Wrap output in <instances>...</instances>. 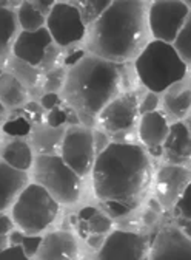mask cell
<instances>
[{"label": "cell", "mask_w": 191, "mask_h": 260, "mask_svg": "<svg viewBox=\"0 0 191 260\" xmlns=\"http://www.w3.org/2000/svg\"><path fill=\"white\" fill-rule=\"evenodd\" d=\"M11 230H13V221H11V218L7 217V215H4V214H0V236L7 237Z\"/></svg>", "instance_id": "40"}, {"label": "cell", "mask_w": 191, "mask_h": 260, "mask_svg": "<svg viewBox=\"0 0 191 260\" xmlns=\"http://www.w3.org/2000/svg\"><path fill=\"white\" fill-rule=\"evenodd\" d=\"M147 252V237L131 231H114L101 246L98 260H144Z\"/></svg>", "instance_id": "10"}, {"label": "cell", "mask_w": 191, "mask_h": 260, "mask_svg": "<svg viewBox=\"0 0 191 260\" xmlns=\"http://www.w3.org/2000/svg\"><path fill=\"white\" fill-rule=\"evenodd\" d=\"M34 180L57 203L73 205L80 197V177L57 155H39L36 158Z\"/></svg>", "instance_id": "6"}, {"label": "cell", "mask_w": 191, "mask_h": 260, "mask_svg": "<svg viewBox=\"0 0 191 260\" xmlns=\"http://www.w3.org/2000/svg\"><path fill=\"white\" fill-rule=\"evenodd\" d=\"M186 127H188V130H189V134H191V116L188 118V122H186Z\"/></svg>", "instance_id": "46"}, {"label": "cell", "mask_w": 191, "mask_h": 260, "mask_svg": "<svg viewBox=\"0 0 191 260\" xmlns=\"http://www.w3.org/2000/svg\"><path fill=\"white\" fill-rule=\"evenodd\" d=\"M156 218H157L156 211L148 209V211L145 212V215H144V223H145V224H153V223L156 221Z\"/></svg>", "instance_id": "42"}, {"label": "cell", "mask_w": 191, "mask_h": 260, "mask_svg": "<svg viewBox=\"0 0 191 260\" xmlns=\"http://www.w3.org/2000/svg\"><path fill=\"white\" fill-rule=\"evenodd\" d=\"M59 56H60L59 50H56L54 47L50 45L48 50H46V53H45V57H43V60H42V63H40V67H42L43 70L53 69V65L59 60Z\"/></svg>", "instance_id": "37"}, {"label": "cell", "mask_w": 191, "mask_h": 260, "mask_svg": "<svg viewBox=\"0 0 191 260\" xmlns=\"http://www.w3.org/2000/svg\"><path fill=\"white\" fill-rule=\"evenodd\" d=\"M42 240L43 239L39 236H29V234L22 233V231H13L11 236L8 237L10 246H20L29 258L37 255L39 248L42 245Z\"/></svg>", "instance_id": "28"}, {"label": "cell", "mask_w": 191, "mask_h": 260, "mask_svg": "<svg viewBox=\"0 0 191 260\" xmlns=\"http://www.w3.org/2000/svg\"><path fill=\"white\" fill-rule=\"evenodd\" d=\"M165 109L176 118H183L191 110V88L171 90L165 96Z\"/></svg>", "instance_id": "23"}, {"label": "cell", "mask_w": 191, "mask_h": 260, "mask_svg": "<svg viewBox=\"0 0 191 260\" xmlns=\"http://www.w3.org/2000/svg\"><path fill=\"white\" fill-rule=\"evenodd\" d=\"M48 125L53 128H59L65 122H68V116H67V110H63L60 107H56L54 110H51L46 116Z\"/></svg>", "instance_id": "33"}, {"label": "cell", "mask_w": 191, "mask_h": 260, "mask_svg": "<svg viewBox=\"0 0 191 260\" xmlns=\"http://www.w3.org/2000/svg\"><path fill=\"white\" fill-rule=\"evenodd\" d=\"M119 65L98 56L83 57L70 69L65 81V98L86 124L114 100L120 90Z\"/></svg>", "instance_id": "3"}, {"label": "cell", "mask_w": 191, "mask_h": 260, "mask_svg": "<svg viewBox=\"0 0 191 260\" xmlns=\"http://www.w3.org/2000/svg\"><path fill=\"white\" fill-rule=\"evenodd\" d=\"M139 116V101L136 93L120 94L101 112L99 121L108 134H119L134 127Z\"/></svg>", "instance_id": "11"}, {"label": "cell", "mask_w": 191, "mask_h": 260, "mask_svg": "<svg viewBox=\"0 0 191 260\" xmlns=\"http://www.w3.org/2000/svg\"><path fill=\"white\" fill-rule=\"evenodd\" d=\"M60 158L79 177L89 174L96 161L94 138L91 130L82 127L68 128L60 146Z\"/></svg>", "instance_id": "7"}, {"label": "cell", "mask_w": 191, "mask_h": 260, "mask_svg": "<svg viewBox=\"0 0 191 260\" xmlns=\"http://www.w3.org/2000/svg\"><path fill=\"white\" fill-rule=\"evenodd\" d=\"M91 172L94 193L113 217L133 211L153 177L147 152L133 143H111L96 156Z\"/></svg>", "instance_id": "1"}, {"label": "cell", "mask_w": 191, "mask_h": 260, "mask_svg": "<svg viewBox=\"0 0 191 260\" xmlns=\"http://www.w3.org/2000/svg\"><path fill=\"white\" fill-rule=\"evenodd\" d=\"M60 104V100L56 93H45L42 96V107L46 110H54Z\"/></svg>", "instance_id": "39"}, {"label": "cell", "mask_w": 191, "mask_h": 260, "mask_svg": "<svg viewBox=\"0 0 191 260\" xmlns=\"http://www.w3.org/2000/svg\"><path fill=\"white\" fill-rule=\"evenodd\" d=\"M157 106H159V98H157V94L153 93V91H150L148 94H145L144 101L139 104V113L145 115V113H150V112H156Z\"/></svg>", "instance_id": "35"}, {"label": "cell", "mask_w": 191, "mask_h": 260, "mask_svg": "<svg viewBox=\"0 0 191 260\" xmlns=\"http://www.w3.org/2000/svg\"><path fill=\"white\" fill-rule=\"evenodd\" d=\"M113 228V221L108 215L102 214L96 208H83L77 215V231L82 239H89L92 236L104 237Z\"/></svg>", "instance_id": "19"}, {"label": "cell", "mask_w": 191, "mask_h": 260, "mask_svg": "<svg viewBox=\"0 0 191 260\" xmlns=\"http://www.w3.org/2000/svg\"><path fill=\"white\" fill-rule=\"evenodd\" d=\"M16 32V16L10 8L0 10V54H5Z\"/></svg>", "instance_id": "26"}, {"label": "cell", "mask_w": 191, "mask_h": 260, "mask_svg": "<svg viewBox=\"0 0 191 260\" xmlns=\"http://www.w3.org/2000/svg\"><path fill=\"white\" fill-rule=\"evenodd\" d=\"M174 50L185 63H191V13L188 14L182 29L174 41Z\"/></svg>", "instance_id": "29"}, {"label": "cell", "mask_w": 191, "mask_h": 260, "mask_svg": "<svg viewBox=\"0 0 191 260\" xmlns=\"http://www.w3.org/2000/svg\"><path fill=\"white\" fill-rule=\"evenodd\" d=\"M23 116L29 121V122H34V124H40L43 121V112L42 107L37 106L36 103H29L25 106L23 109Z\"/></svg>", "instance_id": "34"}, {"label": "cell", "mask_w": 191, "mask_h": 260, "mask_svg": "<svg viewBox=\"0 0 191 260\" xmlns=\"http://www.w3.org/2000/svg\"><path fill=\"white\" fill-rule=\"evenodd\" d=\"M162 149L165 158L176 166L191 161V134L186 124L176 122L170 127L168 137Z\"/></svg>", "instance_id": "17"}, {"label": "cell", "mask_w": 191, "mask_h": 260, "mask_svg": "<svg viewBox=\"0 0 191 260\" xmlns=\"http://www.w3.org/2000/svg\"><path fill=\"white\" fill-rule=\"evenodd\" d=\"M63 137H65V130L62 127L53 128V127H36L33 132V144L34 149L40 155H54L57 150H60Z\"/></svg>", "instance_id": "20"}, {"label": "cell", "mask_w": 191, "mask_h": 260, "mask_svg": "<svg viewBox=\"0 0 191 260\" xmlns=\"http://www.w3.org/2000/svg\"><path fill=\"white\" fill-rule=\"evenodd\" d=\"M29 128H31V124L23 115L11 116L10 121L5 122L4 127H2L4 134H7L10 137H25V135L29 134Z\"/></svg>", "instance_id": "30"}, {"label": "cell", "mask_w": 191, "mask_h": 260, "mask_svg": "<svg viewBox=\"0 0 191 260\" xmlns=\"http://www.w3.org/2000/svg\"><path fill=\"white\" fill-rule=\"evenodd\" d=\"M4 161L16 171L26 172L33 165V152L29 146L22 140H14L4 147Z\"/></svg>", "instance_id": "21"}, {"label": "cell", "mask_w": 191, "mask_h": 260, "mask_svg": "<svg viewBox=\"0 0 191 260\" xmlns=\"http://www.w3.org/2000/svg\"><path fill=\"white\" fill-rule=\"evenodd\" d=\"M189 181L191 174L188 169L176 165L164 166L159 171L156 180V195L159 203L165 208L176 206Z\"/></svg>", "instance_id": "13"}, {"label": "cell", "mask_w": 191, "mask_h": 260, "mask_svg": "<svg viewBox=\"0 0 191 260\" xmlns=\"http://www.w3.org/2000/svg\"><path fill=\"white\" fill-rule=\"evenodd\" d=\"M51 35L46 28L37 31H22L14 42V56L29 65H40L48 47L51 45Z\"/></svg>", "instance_id": "14"}, {"label": "cell", "mask_w": 191, "mask_h": 260, "mask_svg": "<svg viewBox=\"0 0 191 260\" xmlns=\"http://www.w3.org/2000/svg\"><path fill=\"white\" fill-rule=\"evenodd\" d=\"M65 81H67V76H65V72L62 69H54L51 70L48 75H46V79H45V90L48 93H54L56 90H59L60 87L65 85Z\"/></svg>", "instance_id": "31"}, {"label": "cell", "mask_w": 191, "mask_h": 260, "mask_svg": "<svg viewBox=\"0 0 191 260\" xmlns=\"http://www.w3.org/2000/svg\"><path fill=\"white\" fill-rule=\"evenodd\" d=\"M189 10L186 4L170 0V2H154L148 11V26L156 41L171 44L176 41L182 29Z\"/></svg>", "instance_id": "8"}, {"label": "cell", "mask_w": 191, "mask_h": 260, "mask_svg": "<svg viewBox=\"0 0 191 260\" xmlns=\"http://www.w3.org/2000/svg\"><path fill=\"white\" fill-rule=\"evenodd\" d=\"M179 223V228H180V231L188 237L191 239V218H183V217H179L177 220Z\"/></svg>", "instance_id": "41"}, {"label": "cell", "mask_w": 191, "mask_h": 260, "mask_svg": "<svg viewBox=\"0 0 191 260\" xmlns=\"http://www.w3.org/2000/svg\"><path fill=\"white\" fill-rule=\"evenodd\" d=\"M7 2H4V0H0V10H2V8H7Z\"/></svg>", "instance_id": "45"}, {"label": "cell", "mask_w": 191, "mask_h": 260, "mask_svg": "<svg viewBox=\"0 0 191 260\" xmlns=\"http://www.w3.org/2000/svg\"><path fill=\"white\" fill-rule=\"evenodd\" d=\"M73 7H76L82 16V20L86 25H92L96 20H98L111 5L110 0H83V2H77V4H71Z\"/></svg>", "instance_id": "24"}, {"label": "cell", "mask_w": 191, "mask_h": 260, "mask_svg": "<svg viewBox=\"0 0 191 260\" xmlns=\"http://www.w3.org/2000/svg\"><path fill=\"white\" fill-rule=\"evenodd\" d=\"M26 100V90L11 73L0 75V103L8 107H17Z\"/></svg>", "instance_id": "22"}, {"label": "cell", "mask_w": 191, "mask_h": 260, "mask_svg": "<svg viewBox=\"0 0 191 260\" xmlns=\"http://www.w3.org/2000/svg\"><path fill=\"white\" fill-rule=\"evenodd\" d=\"M10 69L11 75L16 76L23 87H34L39 82V72L33 65H29L20 59H13L10 62Z\"/></svg>", "instance_id": "27"}, {"label": "cell", "mask_w": 191, "mask_h": 260, "mask_svg": "<svg viewBox=\"0 0 191 260\" xmlns=\"http://www.w3.org/2000/svg\"><path fill=\"white\" fill-rule=\"evenodd\" d=\"M28 186V175L0 161V214L8 209Z\"/></svg>", "instance_id": "18"}, {"label": "cell", "mask_w": 191, "mask_h": 260, "mask_svg": "<svg viewBox=\"0 0 191 260\" xmlns=\"http://www.w3.org/2000/svg\"><path fill=\"white\" fill-rule=\"evenodd\" d=\"M4 122H5V107L0 103V127H4Z\"/></svg>", "instance_id": "44"}, {"label": "cell", "mask_w": 191, "mask_h": 260, "mask_svg": "<svg viewBox=\"0 0 191 260\" xmlns=\"http://www.w3.org/2000/svg\"><path fill=\"white\" fill-rule=\"evenodd\" d=\"M136 72L140 82L157 94L185 78L186 63L171 44L153 41L137 56Z\"/></svg>", "instance_id": "4"}, {"label": "cell", "mask_w": 191, "mask_h": 260, "mask_svg": "<svg viewBox=\"0 0 191 260\" xmlns=\"http://www.w3.org/2000/svg\"><path fill=\"white\" fill-rule=\"evenodd\" d=\"M186 7H188V8L191 7V0H189V2H186Z\"/></svg>", "instance_id": "47"}, {"label": "cell", "mask_w": 191, "mask_h": 260, "mask_svg": "<svg viewBox=\"0 0 191 260\" xmlns=\"http://www.w3.org/2000/svg\"><path fill=\"white\" fill-rule=\"evenodd\" d=\"M79 248L74 236L68 231H54L43 237L37 260H77Z\"/></svg>", "instance_id": "16"}, {"label": "cell", "mask_w": 191, "mask_h": 260, "mask_svg": "<svg viewBox=\"0 0 191 260\" xmlns=\"http://www.w3.org/2000/svg\"><path fill=\"white\" fill-rule=\"evenodd\" d=\"M176 212L179 217L183 218H191V181L188 183V186L185 187L182 197L179 199V202L174 206Z\"/></svg>", "instance_id": "32"}, {"label": "cell", "mask_w": 191, "mask_h": 260, "mask_svg": "<svg viewBox=\"0 0 191 260\" xmlns=\"http://www.w3.org/2000/svg\"><path fill=\"white\" fill-rule=\"evenodd\" d=\"M46 29L57 45L67 47L85 36L86 26L76 7L71 4H54L46 19Z\"/></svg>", "instance_id": "9"}, {"label": "cell", "mask_w": 191, "mask_h": 260, "mask_svg": "<svg viewBox=\"0 0 191 260\" xmlns=\"http://www.w3.org/2000/svg\"><path fill=\"white\" fill-rule=\"evenodd\" d=\"M92 138H94V149H96V152H98V155L111 144L110 138L102 132H92Z\"/></svg>", "instance_id": "38"}, {"label": "cell", "mask_w": 191, "mask_h": 260, "mask_svg": "<svg viewBox=\"0 0 191 260\" xmlns=\"http://www.w3.org/2000/svg\"><path fill=\"white\" fill-rule=\"evenodd\" d=\"M8 246H10V243H8V237H2V236H0V251L7 249Z\"/></svg>", "instance_id": "43"}, {"label": "cell", "mask_w": 191, "mask_h": 260, "mask_svg": "<svg viewBox=\"0 0 191 260\" xmlns=\"http://www.w3.org/2000/svg\"><path fill=\"white\" fill-rule=\"evenodd\" d=\"M59 203L37 183L28 184L13 205V220L20 231L37 236L56 220Z\"/></svg>", "instance_id": "5"}, {"label": "cell", "mask_w": 191, "mask_h": 260, "mask_svg": "<svg viewBox=\"0 0 191 260\" xmlns=\"http://www.w3.org/2000/svg\"><path fill=\"white\" fill-rule=\"evenodd\" d=\"M19 22L23 28V31H37L43 28L45 23V16L31 4V2H23L19 7Z\"/></svg>", "instance_id": "25"}, {"label": "cell", "mask_w": 191, "mask_h": 260, "mask_svg": "<svg viewBox=\"0 0 191 260\" xmlns=\"http://www.w3.org/2000/svg\"><path fill=\"white\" fill-rule=\"evenodd\" d=\"M0 260H29V257L20 246H8L7 249L0 251Z\"/></svg>", "instance_id": "36"}, {"label": "cell", "mask_w": 191, "mask_h": 260, "mask_svg": "<svg viewBox=\"0 0 191 260\" xmlns=\"http://www.w3.org/2000/svg\"><path fill=\"white\" fill-rule=\"evenodd\" d=\"M147 5L117 0L91 26L88 47L101 59L122 62L142 53L147 44Z\"/></svg>", "instance_id": "2"}, {"label": "cell", "mask_w": 191, "mask_h": 260, "mask_svg": "<svg viewBox=\"0 0 191 260\" xmlns=\"http://www.w3.org/2000/svg\"><path fill=\"white\" fill-rule=\"evenodd\" d=\"M148 260H191V239L177 228H162L154 236Z\"/></svg>", "instance_id": "12"}, {"label": "cell", "mask_w": 191, "mask_h": 260, "mask_svg": "<svg viewBox=\"0 0 191 260\" xmlns=\"http://www.w3.org/2000/svg\"><path fill=\"white\" fill-rule=\"evenodd\" d=\"M170 132V124L162 112H150L142 115L139 124V138L148 147V150L159 156L164 149V143Z\"/></svg>", "instance_id": "15"}]
</instances>
